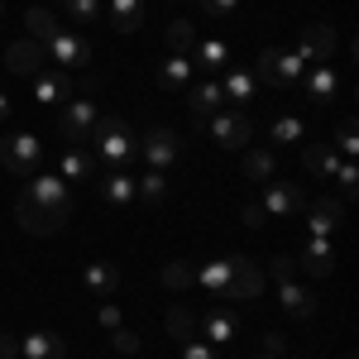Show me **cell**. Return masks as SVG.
Returning a JSON list of instances; mask_svg holds the SVG:
<instances>
[{"label":"cell","mask_w":359,"mask_h":359,"mask_svg":"<svg viewBox=\"0 0 359 359\" xmlns=\"http://www.w3.org/2000/svg\"><path fill=\"white\" fill-rule=\"evenodd\" d=\"M91 144H96V154H101L111 168H125L130 158H139V139L130 135V125H125L120 115H96Z\"/></svg>","instance_id":"6da1fadb"},{"label":"cell","mask_w":359,"mask_h":359,"mask_svg":"<svg viewBox=\"0 0 359 359\" xmlns=\"http://www.w3.org/2000/svg\"><path fill=\"white\" fill-rule=\"evenodd\" d=\"M302 72H306V57L297 48H264L259 53V77L269 86H292L302 82Z\"/></svg>","instance_id":"7a4b0ae2"},{"label":"cell","mask_w":359,"mask_h":359,"mask_svg":"<svg viewBox=\"0 0 359 359\" xmlns=\"http://www.w3.org/2000/svg\"><path fill=\"white\" fill-rule=\"evenodd\" d=\"M43 163V144L34 135H10L0 139V168L5 172H15V177H29V172H39Z\"/></svg>","instance_id":"3957f363"},{"label":"cell","mask_w":359,"mask_h":359,"mask_svg":"<svg viewBox=\"0 0 359 359\" xmlns=\"http://www.w3.org/2000/svg\"><path fill=\"white\" fill-rule=\"evenodd\" d=\"M91 125H96V106H91V96H72V101H62L57 130H62L67 144H91Z\"/></svg>","instance_id":"277c9868"},{"label":"cell","mask_w":359,"mask_h":359,"mask_svg":"<svg viewBox=\"0 0 359 359\" xmlns=\"http://www.w3.org/2000/svg\"><path fill=\"white\" fill-rule=\"evenodd\" d=\"M15 216H20V225H25L29 235H57L72 211H53V206H39V201L20 196V201H15Z\"/></svg>","instance_id":"5b68a950"},{"label":"cell","mask_w":359,"mask_h":359,"mask_svg":"<svg viewBox=\"0 0 359 359\" xmlns=\"http://www.w3.org/2000/svg\"><path fill=\"white\" fill-rule=\"evenodd\" d=\"M225 297H230V302H254V297H264V269H259L254 259H245V254H235Z\"/></svg>","instance_id":"8992f818"},{"label":"cell","mask_w":359,"mask_h":359,"mask_svg":"<svg viewBox=\"0 0 359 359\" xmlns=\"http://www.w3.org/2000/svg\"><path fill=\"white\" fill-rule=\"evenodd\" d=\"M211 139L221 149H245L249 139H254V125H249L245 111H216L211 115Z\"/></svg>","instance_id":"52a82bcc"},{"label":"cell","mask_w":359,"mask_h":359,"mask_svg":"<svg viewBox=\"0 0 359 359\" xmlns=\"http://www.w3.org/2000/svg\"><path fill=\"white\" fill-rule=\"evenodd\" d=\"M5 67H10L15 77H34V72H43V67H48V48H43V43H34V39H20V43H10V48H5Z\"/></svg>","instance_id":"ba28073f"},{"label":"cell","mask_w":359,"mask_h":359,"mask_svg":"<svg viewBox=\"0 0 359 359\" xmlns=\"http://www.w3.org/2000/svg\"><path fill=\"white\" fill-rule=\"evenodd\" d=\"M264 216H297L306 206V196L297 182H264Z\"/></svg>","instance_id":"9c48e42d"},{"label":"cell","mask_w":359,"mask_h":359,"mask_svg":"<svg viewBox=\"0 0 359 359\" xmlns=\"http://www.w3.org/2000/svg\"><path fill=\"white\" fill-rule=\"evenodd\" d=\"M177 149H182V139L172 135V130H149V135L139 139V154L149 158L154 172H163L168 163H177Z\"/></svg>","instance_id":"30bf717a"},{"label":"cell","mask_w":359,"mask_h":359,"mask_svg":"<svg viewBox=\"0 0 359 359\" xmlns=\"http://www.w3.org/2000/svg\"><path fill=\"white\" fill-rule=\"evenodd\" d=\"M48 62H57V67H86L91 62V43H86L82 34H62L57 29L53 39H48Z\"/></svg>","instance_id":"8fae6325"},{"label":"cell","mask_w":359,"mask_h":359,"mask_svg":"<svg viewBox=\"0 0 359 359\" xmlns=\"http://www.w3.org/2000/svg\"><path fill=\"white\" fill-rule=\"evenodd\" d=\"M29 82H34V101H39V106H62V101H72V82H67V72H57V67L34 72Z\"/></svg>","instance_id":"7c38bea8"},{"label":"cell","mask_w":359,"mask_h":359,"mask_svg":"<svg viewBox=\"0 0 359 359\" xmlns=\"http://www.w3.org/2000/svg\"><path fill=\"white\" fill-rule=\"evenodd\" d=\"M345 216V206L335 201V196H316L311 206H306V235H321V240H331L335 225Z\"/></svg>","instance_id":"4fadbf2b"},{"label":"cell","mask_w":359,"mask_h":359,"mask_svg":"<svg viewBox=\"0 0 359 359\" xmlns=\"http://www.w3.org/2000/svg\"><path fill=\"white\" fill-rule=\"evenodd\" d=\"M196 331L211 335V345H225V340H235V335H240V316H235L230 306H211V311L196 321Z\"/></svg>","instance_id":"5bb4252c"},{"label":"cell","mask_w":359,"mask_h":359,"mask_svg":"<svg viewBox=\"0 0 359 359\" xmlns=\"http://www.w3.org/2000/svg\"><path fill=\"white\" fill-rule=\"evenodd\" d=\"M25 196L39 201V206H53V211H72V196H67V182L62 177H34Z\"/></svg>","instance_id":"9a60e30c"},{"label":"cell","mask_w":359,"mask_h":359,"mask_svg":"<svg viewBox=\"0 0 359 359\" xmlns=\"http://www.w3.org/2000/svg\"><path fill=\"white\" fill-rule=\"evenodd\" d=\"M297 264H302L306 273L326 278V273L335 269V249H331V240H321V235H306V240H302V259H297Z\"/></svg>","instance_id":"2e32d148"},{"label":"cell","mask_w":359,"mask_h":359,"mask_svg":"<svg viewBox=\"0 0 359 359\" xmlns=\"http://www.w3.org/2000/svg\"><path fill=\"white\" fill-rule=\"evenodd\" d=\"M187 106H192V120L196 125H206L211 115L225 106V91H221V82L211 77V82H201V86H192V96H187Z\"/></svg>","instance_id":"e0dca14e"},{"label":"cell","mask_w":359,"mask_h":359,"mask_svg":"<svg viewBox=\"0 0 359 359\" xmlns=\"http://www.w3.org/2000/svg\"><path fill=\"white\" fill-rule=\"evenodd\" d=\"M302 57H311V62H331L335 53V29L331 25H306L302 29V48H297Z\"/></svg>","instance_id":"ac0fdd59"},{"label":"cell","mask_w":359,"mask_h":359,"mask_svg":"<svg viewBox=\"0 0 359 359\" xmlns=\"http://www.w3.org/2000/svg\"><path fill=\"white\" fill-rule=\"evenodd\" d=\"M335 72H331V62H316L311 72H306V106H326L335 96Z\"/></svg>","instance_id":"d6986e66"},{"label":"cell","mask_w":359,"mask_h":359,"mask_svg":"<svg viewBox=\"0 0 359 359\" xmlns=\"http://www.w3.org/2000/svg\"><path fill=\"white\" fill-rule=\"evenodd\" d=\"M278 302H283L287 316H297V321L316 316V292H306V287H297V283H283V287H278Z\"/></svg>","instance_id":"ffe728a7"},{"label":"cell","mask_w":359,"mask_h":359,"mask_svg":"<svg viewBox=\"0 0 359 359\" xmlns=\"http://www.w3.org/2000/svg\"><path fill=\"white\" fill-rule=\"evenodd\" d=\"M82 283H86V292H91V297H111L115 287H120V273H115L111 264H101V259H96V264H86Z\"/></svg>","instance_id":"44dd1931"},{"label":"cell","mask_w":359,"mask_h":359,"mask_svg":"<svg viewBox=\"0 0 359 359\" xmlns=\"http://www.w3.org/2000/svg\"><path fill=\"white\" fill-rule=\"evenodd\" d=\"M20 355L25 359H62V340L53 331H34L20 340Z\"/></svg>","instance_id":"7402d4cb"},{"label":"cell","mask_w":359,"mask_h":359,"mask_svg":"<svg viewBox=\"0 0 359 359\" xmlns=\"http://www.w3.org/2000/svg\"><path fill=\"white\" fill-rule=\"evenodd\" d=\"M302 163H306V172H316V177H335L340 154H335L331 144H306V149H302Z\"/></svg>","instance_id":"603a6c76"},{"label":"cell","mask_w":359,"mask_h":359,"mask_svg":"<svg viewBox=\"0 0 359 359\" xmlns=\"http://www.w3.org/2000/svg\"><path fill=\"white\" fill-rule=\"evenodd\" d=\"M230 269H235V254L230 259H211L201 273H196V283L206 287V292H216V297H225V287H230Z\"/></svg>","instance_id":"cb8c5ba5"},{"label":"cell","mask_w":359,"mask_h":359,"mask_svg":"<svg viewBox=\"0 0 359 359\" xmlns=\"http://www.w3.org/2000/svg\"><path fill=\"white\" fill-rule=\"evenodd\" d=\"M221 91H225L230 106H249V101H254V77H249L245 67H230L225 82H221Z\"/></svg>","instance_id":"d4e9b609"},{"label":"cell","mask_w":359,"mask_h":359,"mask_svg":"<svg viewBox=\"0 0 359 359\" xmlns=\"http://www.w3.org/2000/svg\"><path fill=\"white\" fill-rule=\"evenodd\" d=\"M192 72H196V67H192V57H187V53H172V57L163 62V67H158V82L172 86V91H182V86L192 82Z\"/></svg>","instance_id":"484cf974"},{"label":"cell","mask_w":359,"mask_h":359,"mask_svg":"<svg viewBox=\"0 0 359 359\" xmlns=\"http://www.w3.org/2000/svg\"><path fill=\"white\" fill-rule=\"evenodd\" d=\"M91 172H96V158L86 154L82 144H72V149L62 154V177H67V182H86Z\"/></svg>","instance_id":"4316f807"},{"label":"cell","mask_w":359,"mask_h":359,"mask_svg":"<svg viewBox=\"0 0 359 359\" xmlns=\"http://www.w3.org/2000/svg\"><path fill=\"white\" fill-rule=\"evenodd\" d=\"M135 201H144V206H163L168 201V177L163 172H144L135 182Z\"/></svg>","instance_id":"83f0119b"},{"label":"cell","mask_w":359,"mask_h":359,"mask_svg":"<svg viewBox=\"0 0 359 359\" xmlns=\"http://www.w3.org/2000/svg\"><path fill=\"white\" fill-rule=\"evenodd\" d=\"M111 25L120 29V34H135V29L144 25V5H139V0H111Z\"/></svg>","instance_id":"f1b7e54d"},{"label":"cell","mask_w":359,"mask_h":359,"mask_svg":"<svg viewBox=\"0 0 359 359\" xmlns=\"http://www.w3.org/2000/svg\"><path fill=\"white\" fill-rule=\"evenodd\" d=\"M101 196H106L111 206H130V201H135V177H130V172H111V177L101 182Z\"/></svg>","instance_id":"f546056e"},{"label":"cell","mask_w":359,"mask_h":359,"mask_svg":"<svg viewBox=\"0 0 359 359\" xmlns=\"http://www.w3.org/2000/svg\"><path fill=\"white\" fill-rule=\"evenodd\" d=\"M225 62H230V48H225L221 39L196 43V62H192V67H201V72H216V67H225Z\"/></svg>","instance_id":"4dcf8cb0"},{"label":"cell","mask_w":359,"mask_h":359,"mask_svg":"<svg viewBox=\"0 0 359 359\" xmlns=\"http://www.w3.org/2000/svg\"><path fill=\"white\" fill-rule=\"evenodd\" d=\"M245 177L249 182H273V154H269V149H249L245 154Z\"/></svg>","instance_id":"1f68e13d"},{"label":"cell","mask_w":359,"mask_h":359,"mask_svg":"<svg viewBox=\"0 0 359 359\" xmlns=\"http://www.w3.org/2000/svg\"><path fill=\"white\" fill-rule=\"evenodd\" d=\"M25 29H29V39H34V43H43V48H48V39L57 34V20L48 15V10H29V15H25Z\"/></svg>","instance_id":"d6a6232c"},{"label":"cell","mask_w":359,"mask_h":359,"mask_svg":"<svg viewBox=\"0 0 359 359\" xmlns=\"http://www.w3.org/2000/svg\"><path fill=\"white\" fill-rule=\"evenodd\" d=\"M163 287H172V292H187V287H196V269H192V264H182V259L163 264Z\"/></svg>","instance_id":"836d02e7"},{"label":"cell","mask_w":359,"mask_h":359,"mask_svg":"<svg viewBox=\"0 0 359 359\" xmlns=\"http://www.w3.org/2000/svg\"><path fill=\"white\" fill-rule=\"evenodd\" d=\"M163 39H168V48H172V53H187V48H196V29H192V20H172V25L163 29Z\"/></svg>","instance_id":"e575fe53"},{"label":"cell","mask_w":359,"mask_h":359,"mask_svg":"<svg viewBox=\"0 0 359 359\" xmlns=\"http://www.w3.org/2000/svg\"><path fill=\"white\" fill-rule=\"evenodd\" d=\"M168 335H172V340H192L196 335V316L187 306H172V311H168Z\"/></svg>","instance_id":"d590c367"},{"label":"cell","mask_w":359,"mask_h":359,"mask_svg":"<svg viewBox=\"0 0 359 359\" xmlns=\"http://www.w3.org/2000/svg\"><path fill=\"white\" fill-rule=\"evenodd\" d=\"M62 10H67L77 25H96V20H101V0H62Z\"/></svg>","instance_id":"8d00e7d4"},{"label":"cell","mask_w":359,"mask_h":359,"mask_svg":"<svg viewBox=\"0 0 359 359\" xmlns=\"http://www.w3.org/2000/svg\"><path fill=\"white\" fill-rule=\"evenodd\" d=\"M302 139V120L297 115H278L273 120V144H297Z\"/></svg>","instance_id":"74e56055"},{"label":"cell","mask_w":359,"mask_h":359,"mask_svg":"<svg viewBox=\"0 0 359 359\" xmlns=\"http://www.w3.org/2000/svg\"><path fill=\"white\" fill-rule=\"evenodd\" d=\"M340 158H359V135H355V120H345L340 125V135H335V144H331Z\"/></svg>","instance_id":"f35d334b"},{"label":"cell","mask_w":359,"mask_h":359,"mask_svg":"<svg viewBox=\"0 0 359 359\" xmlns=\"http://www.w3.org/2000/svg\"><path fill=\"white\" fill-rule=\"evenodd\" d=\"M335 182H340V192H345V196H355V187H359V163H355V158H340Z\"/></svg>","instance_id":"ab89813d"},{"label":"cell","mask_w":359,"mask_h":359,"mask_svg":"<svg viewBox=\"0 0 359 359\" xmlns=\"http://www.w3.org/2000/svg\"><path fill=\"white\" fill-rule=\"evenodd\" d=\"M182 359H216V345H206V340H182Z\"/></svg>","instance_id":"60d3db41"},{"label":"cell","mask_w":359,"mask_h":359,"mask_svg":"<svg viewBox=\"0 0 359 359\" xmlns=\"http://www.w3.org/2000/svg\"><path fill=\"white\" fill-rule=\"evenodd\" d=\"M269 273H273L278 283H292V273H297V259H287V254H278L273 264H269Z\"/></svg>","instance_id":"b9f144b4"},{"label":"cell","mask_w":359,"mask_h":359,"mask_svg":"<svg viewBox=\"0 0 359 359\" xmlns=\"http://www.w3.org/2000/svg\"><path fill=\"white\" fill-rule=\"evenodd\" d=\"M264 355L287 359V340H283V331H264Z\"/></svg>","instance_id":"7bdbcfd3"},{"label":"cell","mask_w":359,"mask_h":359,"mask_svg":"<svg viewBox=\"0 0 359 359\" xmlns=\"http://www.w3.org/2000/svg\"><path fill=\"white\" fill-rule=\"evenodd\" d=\"M111 335H115V350H120V355H139V335L135 331L120 326V331H111Z\"/></svg>","instance_id":"ee69618b"},{"label":"cell","mask_w":359,"mask_h":359,"mask_svg":"<svg viewBox=\"0 0 359 359\" xmlns=\"http://www.w3.org/2000/svg\"><path fill=\"white\" fill-rule=\"evenodd\" d=\"M240 221H245V225H249V230H259V225L269 221V216H264V206H259V201H249L245 211H240Z\"/></svg>","instance_id":"f6af8a7d"},{"label":"cell","mask_w":359,"mask_h":359,"mask_svg":"<svg viewBox=\"0 0 359 359\" xmlns=\"http://www.w3.org/2000/svg\"><path fill=\"white\" fill-rule=\"evenodd\" d=\"M96 316H101V326H106V331H120V311H115L111 302H101V306H96Z\"/></svg>","instance_id":"bcb514c9"},{"label":"cell","mask_w":359,"mask_h":359,"mask_svg":"<svg viewBox=\"0 0 359 359\" xmlns=\"http://www.w3.org/2000/svg\"><path fill=\"white\" fill-rule=\"evenodd\" d=\"M235 5H240V0H201L206 15H235Z\"/></svg>","instance_id":"7dc6e473"},{"label":"cell","mask_w":359,"mask_h":359,"mask_svg":"<svg viewBox=\"0 0 359 359\" xmlns=\"http://www.w3.org/2000/svg\"><path fill=\"white\" fill-rule=\"evenodd\" d=\"M0 359H20V340L10 331H0Z\"/></svg>","instance_id":"c3c4849f"},{"label":"cell","mask_w":359,"mask_h":359,"mask_svg":"<svg viewBox=\"0 0 359 359\" xmlns=\"http://www.w3.org/2000/svg\"><path fill=\"white\" fill-rule=\"evenodd\" d=\"M5 115H10V96L0 91V120H5Z\"/></svg>","instance_id":"681fc988"},{"label":"cell","mask_w":359,"mask_h":359,"mask_svg":"<svg viewBox=\"0 0 359 359\" xmlns=\"http://www.w3.org/2000/svg\"><path fill=\"white\" fill-rule=\"evenodd\" d=\"M259 359H273V355H259Z\"/></svg>","instance_id":"f907efd6"},{"label":"cell","mask_w":359,"mask_h":359,"mask_svg":"<svg viewBox=\"0 0 359 359\" xmlns=\"http://www.w3.org/2000/svg\"><path fill=\"white\" fill-rule=\"evenodd\" d=\"M0 10H5V0H0Z\"/></svg>","instance_id":"816d5d0a"}]
</instances>
